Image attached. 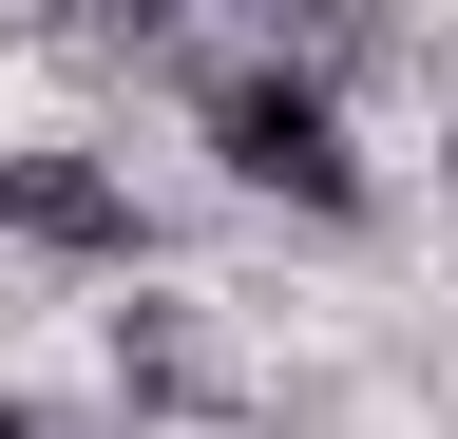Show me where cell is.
I'll return each instance as SVG.
<instances>
[{"label":"cell","instance_id":"cell-2","mask_svg":"<svg viewBox=\"0 0 458 439\" xmlns=\"http://www.w3.org/2000/svg\"><path fill=\"white\" fill-rule=\"evenodd\" d=\"M0 249L134 287V267H153V210H134V173H114L96 134H0Z\"/></svg>","mask_w":458,"mask_h":439},{"label":"cell","instance_id":"cell-1","mask_svg":"<svg viewBox=\"0 0 458 439\" xmlns=\"http://www.w3.org/2000/svg\"><path fill=\"white\" fill-rule=\"evenodd\" d=\"M191 134H210V173H229V191L306 210V230H363V210H382L363 115H344L306 58H267V38H191Z\"/></svg>","mask_w":458,"mask_h":439},{"label":"cell","instance_id":"cell-4","mask_svg":"<svg viewBox=\"0 0 458 439\" xmlns=\"http://www.w3.org/2000/svg\"><path fill=\"white\" fill-rule=\"evenodd\" d=\"M0 439H96L77 401H38V382H0Z\"/></svg>","mask_w":458,"mask_h":439},{"label":"cell","instance_id":"cell-3","mask_svg":"<svg viewBox=\"0 0 458 439\" xmlns=\"http://www.w3.org/2000/svg\"><path fill=\"white\" fill-rule=\"evenodd\" d=\"M96 344H114V401H134V420H229V344H210V306L134 287V306H96Z\"/></svg>","mask_w":458,"mask_h":439}]
</instances>
